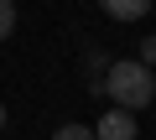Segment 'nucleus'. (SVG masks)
I'll use <instances>...</instances> for the list:
<instances>
[{"label": "nucleus", "instance_id": "7", "mask_svg": "<svg viewBox=\"0 0 156 140\" xmlns=\"http://www.w3.org/2000/svg\"><path fill=\"white\" fill-rule=\"evenodd\" d=\"M0 130H5V104H0Z\"/></svg>", "mask_w": 156, "mask_h": 140}, {"label": "nucleus", "instance_id": "6", "mask_svg": "<svg viewBox=\"0 0 156 140\" xmlns=\"http://www.w3.org/2000/svg\"><path fill=\"white\" fill-rule=\"evenodd\" d=\"M140 62H146V67H156V36H146V42H140Z\"/></svg>", "mask_w": 156, "mask_h": 140}, {"label": "nucleus", "instance_id": "4", "mask_svg": "<svg viewBox=\"0 0 156 140\" xmlns=\"http://www.w3.org/2000/svg\"><path fill=\"white\" fill-rule=\"evenodd\" d=\"M52 140H99V135H94V125H57Z\"/></svg>", "mask_w": 156, "mask_h": 140}, {"label": "nucleus", "instance_id": "2", "mask_svg": "<svg viewBox=\"0 0 156 140\" xmlns=\"http://www.w3.org/2000/svg\"><path fill=\"white\" fill-rule=\"evenodd\" d=\"M94 135H99V140H135V135H140L135 109H120V104H115V109H109V114L94 125Z\"/></svg>", "mask_w": 156, "mask_h": 140}, {"label": "nucleus", "instance_id": "3", "mask_svg": "<svg viewBox=\"0 0 156 140\" xmlns=\"http://www.w3.org/2000/svg\"><path fill=\"white\" fill-rule=\"evenodd\" d=\"M104 5V16H115V21H140L146 11H151V0H99Z\"/></svg>", "mask_w": 156, "mask_h": 140}, {"label": "nucleus", "instance_id": "1", "mask_svg": "<svg viewBox=\"0 0 156 140\" xmlns=\"http://www.w3.org/2000/svg\"><path fill=\"white\" fill-rule=\"evenodd\" d=\"M120 109H146L151 99H156V78H151V67L140 62V57H130V62H109V73H104V83H99Z\"/></svg>", "mask_w": 156, "mask_h": 140}, {"label": "nucleus", "instance_id": "5", "mask_svg": "<svg viewBox=\"0 0 156 140\" xmlns=\"http://www.w3.org/2000/svg\"><path fill=\"white\" fill-rule=\"evenodd\" d=\"M16 31V0H0V42Z\"/></svg>", "mask_w": 156, "mask_h": 140}]
</instances>
